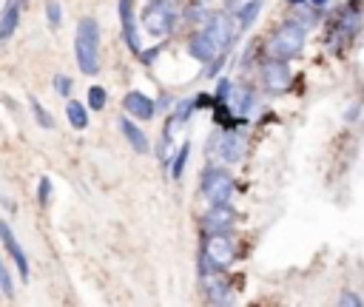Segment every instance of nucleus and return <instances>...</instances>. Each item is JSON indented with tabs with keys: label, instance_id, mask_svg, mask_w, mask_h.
<instances>
[{
	"label": "nucleus",
	"instance_id": "nucleus-1",
	"mask_svg": "<svg viewBox=\"0 0 364 307\" xmlns=\"http://www.w3.org/2000/svg\"><path fill=\"white\" fill-rule=\"evenodd\" d=\"M100 23L97 17H80L77 23V34H74V57L82 74L94 77L100 71Z\"/></svg>",
	"mask_w": 364,
	"mask_h": 307
},
{
	"label": "nucleus",
	"instance_id": "nucleus-2",
	"mask_svg": "<svg viewBox=\"0 0 364 307\" xmlns=\"http://www.w3.org/2000/svg\"><path fill=\"white\" fill-rule=\"evenodd\" d=\"M304 37H307V28L299 26L296 20H287V23H282V26L267 37L264 51H267V57H276V60H287V63H290V60H296V57L301 54Z\"/></svg>",
	"mask_w": 364,
	"mask_h": 307
},
{
	"label": "nucleus",
	"instance_id": "nucleus-3",
	"mask_svg": "<svg viewBox=\"0 0 364 307\" xmlns=\"http://www.w3.org/2000/svg\"><path fill=\"white\" fill-rule=\"evenodd\" d=\"M199 190L202 196L210 202V205H219V202H230L233 193H236V179L228 168H216V165H208L202 171V179H199Z\"/></svg>",
	"mask_w": 364,
	"mask_h": 307
},
{
	"label": "nucleus",
	"instance_id": "nucleus-4",
	"mask_svg": "<svg viewBox=\"0 0 364 307\" xmlns=\"http://www.w3.org/2000/svg\"><path fill=\"white\" fill-rule=\"evenodd\" d=\"M176 20H179V14L168 0H148V6L142 9V17H139L142 28L154 37L171 34L176 28Z\"/></svg>",
	"mask_w": 364,
	"mask_h": 307
},
{
	"label": "nucleus",
	"instance_id": "nucleus-5",
	"mask_svg": "<svg viewBox=\"0 0 364 307\" xmlns=\"http://www.w3.org/2000/svg\"><path fill=\"white\" fill-rule=\"evenodd\" d=\"M199 250L210 259L216 270H228L236 262V242L230 233H205Z\"/></svg>",
	"mask_w": 364,
	"mask_h": 307
},
{
	"label": "nucleus",
	"instance_id": "nucleus-6",
	"mask_svg": "<svg viewBox=\"0 0 364 307\" xmlns=\"http://www.w3.org/2000/svg\"><path fill=\"white\" fill-rule=\"evenodd\" d=\"M216 154H219V159L225 165H236L239 159H245V154H247V131L242 125L222 128L219 142H216Z\"/></svg>",
	"mask_w": 364,
	"mask_h": 307
},
{
	"label": "nucleus",
	"instance_id": "nucleus-7",
	"mask_svg": "<svg viewBox=\"0 0 364 307\" xmlns=\"http://www.w3.org/2000/svg\"><path fill=\"white\" fill-rule=\"evenodd\" d=\"M259 74H262V88L270 91V94H284L290 88V82H293V71H290V63L287 60L267 57L259 65Z\"/></svg>",
	"mask_w": 364,
	"mask_h": 307
},
{
	"label": "nucleus",
	"instance_id": "nucleus-8",
	"mask_svg": "<svg viewBox=\"0 0 364 307\" xmlns=\"http://www.w3.org/2000/svg\"><path fill=\"white\" fill-rule=\"evenodd\" d=\"M236 225V210L230 202H219V205H210L205 213H202V230L205 233H230Z\"/></svg>",
	"mask_w": 364,
	"mask_h": 307
},
{
	"label": "nucleus",
	"instance_id": "nucleus-9",
	"mask_svg": "<svg viewBox=\"0 0 364 307\" xmlns=\"http://www.w3.org/2000/svg\"><path fill=\"white\" fill-rule=\"evenodd\" d=\"M122 108H125L128 117H134V119H139V122L154 119L156 111H159V108H156V99L148 97V94L139 91V88H131V91L122 94Z\"/></svg>",
	"mask_w": 364,
	"mask_h": 307
},
{
	"label": "nucleus",
	"instance_id": "nucleus-10",
	"mask_svg": "<svg viewBox=\"0 0 364 307\" xmlns=\"http://www.w3.org/2000/svg\"><path fill=\"white\" fill-rule=\"evenodd\" d=\"M0 242H3V247H6V253L11 256V262H14V267H17V273H20V279L23 281H28V256H26V250H23V244H20V239H17V233L11 230V225L6 222V219H0Z\"/></svg>",
	"mask_w": 364,
	"mask_h": 307
},
{
	"label": "nucleus",
	"instance_id": "nucleus-11",
	"mask_svg": "<svg viewBox=\"0 0 364 307\" xmlns=\"http://www.w3.org/2000/svg\"><path fill=\"white\" fill-rule=\"evenodd\" d=\"M202 290H205V298L210 304H230L233 301V290H230V281L225 276V270H216V273H208L199 279Z\"/></svg>",
	"mask_w": 364,
	"mask_h": 307
},
{
	"label": "nucleus",
	"instance_id": "nucleus-12",
	"mask_svg": "<svg viewBox=\"0 0 364 307\" xmlns=\"http://www.w3.org/2000/svg\"><path fill=\"white\" fill-rule=\"evenodd\" d=\"M361 28V11L358 9H344L336 23H333V34H327V45L333 43H350L355 37V31Z\"/></svg>",
	"mask_w": 364,
	"mask_h": 307
},
{
	"label": "nucleus",
	"instance_id": "nucleus-13",
	"mask_svg": "<svg viewBox=\"0 0 364 307\" xmlns=\"http://www.w3.org/2000/svg\"><path fill=\"white\" fill-rule=\"evenodd\" d=\"M119 26H122V40L131 48V54L139 57L142 43H139V31H136V17H134V0H119Z\"/></svg>",
	"mask_w": 364,
	"mask_h": 307
},
{
	"label": "nucleus",
	"instance_id": "nucleus-14",
	"mask_svg": "<svg viewBox=\"0 0 364 307\" xmlns=\"http://www.w3.org/2000/svg\"><path fill=\"white\" fill-rule=\"evenodd\" d=\"M256 102H259V94H256V88H250L247 82H233V91H230V97H228V105H230V111L236 114V117H247L253 108H256Z\"/></svg>",
	"mask_w": 364,
	"mask_h": 307
},
{
	"label": "nucleus",
	"instance_id": "nucleus-15",
	"mask_svg": "<svg viewBox=\"0 0 364 307\" xmlns=\"http://www.w3.org/2000/svg\"><path fill=\"white\" fill-rule=\"evenodd\" d=\"M117 125H119V131H122V136H125V142L136 151V154H151V142H148V134L134 122V117H128V114H122L119 119H117Z\"/></svg>",
	"mask_w": 364,
	"mask_h": 307
},
{
	"label": "nucleus",
	"instance_id": "nucleus-16",
	"mask_svg": "<svg viewBox=\"0 0 364 307\" xmlns=\"http://www.w3.org/2000/svg\"><path fill=\"white\" fill-rule=\"evenodd\" d=\"M20 14H23V0H6V6L0 11V45L17 34Z\"/></svg>",
	"mask_w": 364,
	"mask_h": 307
},
{
	"label": "nucleus",
	"instance_id": "nucleus-17",
	"mask_svg": "<svg viewBox=\"0 0 364 307\" xmlns=\"http://www.w3.org/2000/svg\"><path fill=\"white\" fill-rule=\"evenodd\" d=\"M188 54H191L196 63H205V65H208V63L219 54V48H216V43L199 28V31H193V34L188 37Z\"/></svg>",
	"mask_w": 364,
	"mask_h": 307
},
{
	"label": "nucleus",
	"instance_id": "nucleus-18",
	"mask_svg": "<svg viewBox=\"0 0 364 307\" xmlns=\"http://www.w3.org/2000/svg\"><path fill=\"white\" fill-rule=\"evenodd\" d=\"M88 105L85 102H80V99H68L65 102V117H68V125L74 128V131H85L88 128Z\"/></svg>",
	"mask_w": 364,
	"mask_h": 307
},
{
	"label": "nucleus",
	"instance_id": "nucleus-19",
	"mask_svg": "<svg viewBox=\"0 0 364 307\" xmlns=\"http://www.w3.org/2000/svg\"><path fill=\"white\" fill-rule=\"evenodd\" d=\"M188 156H191V142L185 139V142L173 151V156H171V165H168V176H171V179H182L185 165H188Z\"/></svg>",
	"mask_w": 364,
	"mask_h": 307
},
{
	"label": "nucleus",
	"instance_id": "nucleus-20",
	"mask_svg": "<svg viewBox=\"0 0 364 307\" xmlns=\"http://www.w3.org/2000/svg\"><path fill=\"white\" fill-rule=\"evenodd\" d=\"M259 11H262V0H247L233 17H236V23H239V28L242 31H247L253 23H256V17H259Z\"/></svg>",
	"mask_w": 364,
	"mask_h": 307
},
{
	"label": "nucleus",
	"instance_id": "nucleus-21",
	"mask_svg": "<svg viewBox=\"0 0 364 307\" xmlns=\"http://www.w3.org/2000/svg\"><path fill=\"white\" fill-rule=\"evenodd\" d=\"M154 151H156V156H159L162 165H171V156H173V134L171 131H162V136L156 139Z\"/></svg>",
	"mask_w": 364,
	"mask_h": 307
},
{
	"label": "nucleus",
	"instance_id": "nucleus-22",
	"mask_svg": "<svg viewBox=\"0 0 364 307\" xmlns=\"http://www.w3.org/2000/svg\"><path fill=\"white\" fill-rule=\"evenodd\" d=\"M105 102H108V91H105L102 85H88V99H85V105H88L91 111H102Z\"/></svg>",
	"mask_w": 364,
	"mask_h": 307
},
{
	"label": "nucleus",
	"instance_id": "nucleus-23",
	"mask_svg": "<svg viewBox=\"0 0 364 307\" xmlns=\"http://www.w3.org/2000/svg\"><path fill=\"white\" fill-rule=\"evenodd\" d=\"M28 105H31V114H34L37 125H40V128H46V131H51V128H54V117L46 111V105H43L40 99H34V97H31V102H28Z\"/></svg>",
	"mask_w": 364,
	"mask_h": 307
},
{
	"label": "nucleus",
	"instance_id": "nucleus-24",
	"mask_svg": "<svg viewBox=\"0 0 364 307\" xmlns=\"http://www.w3.org/2000/svg\"><path fill=\"white\" fill-rule=\"evenodd\" d=\"M0 293L6 296V298H14V279H11V270L6 267V262L0 259Z\"/></svg>",
	"mask_w": 364,
	"mask_h": 307
},
{
	"label": "nucleus",
	"instance_id": "nucleus-25",
	"mask_svg": "<svg viewBox=\"0 0 364 307\" xmlns=\"http://www.w3.org/2000/svg\"><path fill=\"white\" fill-rule=\"evenodd\" d=\"M46 20H48V26H54V28L63 23V9H60L57 0H46Z\"/></svg>",
	"mask_w": 364,
	"mask_h": 307
},
{
	"label": "nucleus",
	"instance_id": "nucleus-26",
	"mask_svg": "<svg viewBox=\"0 0 364 307\" xmlns=\"http://www.w3.org/2000/svg\"><path fill=\"white\" fill-rule=\"evenodd\" d=\"M51 85H54V94H60V97H68L74 82H71V77H68V74H54Z\"/></svg>",
	"mask_w": 364,
	"mask_h": 307
},
{
	"label": "nucleus",
	"instance_id": "nucleus-27",
	"mask_svg": "<svg viewBox=\"0 0 364 307\" xmlns=\"http://www.w3.org/2000/svg\"><path fill=\"white\" fill-rule=\"evenodd\" d=\"M230 91H233V80L219 77V80H216V94H213V99H216V102H228Z\"/></svg>",
	"mask_w": 364,
	"mask_h": 307
},
{
	"label": "nucleus",
	"instance_id": "nucleus-28",
	"mask_svg": "<svg viewBox=\"0 0 364 307\" xmlns=\"http://www.w3.org/2000/svg\"><path fill=\"white\" fill-rule=\"evenodd\" d=\"M51 202V179L48 176H40V182H37V205H48Z\"/></svg>",
	"mask_w": 364,
	"mask_h": 307
},
{
	"label": "nucleus",
	"instance_id": "nucleus-29",
	"mask_svg": "<svg viewBox=\"0 0 364 307\" xmlns=\"http://www.w3.org/2000/svg\"><path fill=\"white\" fill-rule=\"evenodd\" d=\"M338 304H341V307H361L364 298H361L358 293H353V290H344V293L338 296Z\"/></svg>",
	"mask_w": 364,
	"mask_h": 307
},
{
	"label": "nucleus",
	"instance_id": "nucleus-30",
	"mask_svg": "<svg viewBox=\"0 0 364 307\" xmlns=\"http://www.w3.org/2000/svg\"><path fill=\"white\" fill-rule=\"evenodd\" d=\"M225 60H228V51H225V54H216V57L208 63V68H205V71H208V77H216V74L225 68Z\"/></svg>",
	"mask_w": 364,
	"mask_h": 307
},
{
	"label": "nucleus",
	"instance_id": "nucleus-31",
	"mask_svg": "<svg viewBox=\"0 0 364 307\" xmlns=\"http://www.w3.org/2000/svg\"><path fill=\"white\" fill-rule=\"evenodd\" d=\"M159 51H162V45H154V48H145V51H139V60H142L145 65H154V60L159 57Z\"/></svg>",
	"mask_w": 364,
	"mask_h": 307
},
{
	"label": "nucleus",
	"instance_id": "nucleus-32",
	"mask_svg": "<svg viewBox=\"0 0 364 307\" xmlns=\"http://www.w3.org/2000/svg\"><path fill=\"white\" fill-rule=\"evenodd\" d=\"M247 0H225V11H230V14H236L242 6H245Z\"/></svg>",
	"mask_w": 364,
	"mask_h": 307
},
{
	"label": "nucleus",
	"instance_id": "nucleus-33",
	"mask_svg": "<svg viewBox=\"0 0 364 307\" xmlns=\"http://www.w3.org/2000/svg\"><path fill=\"white\" fill-rule=\"evenodd\" d=\"M0 205H3V208H6V210H11V213H14V210H17V205H14V202H11V199H9V196H0Z\"/></svg>",
	"mask_w": 364,
	"mask_h": 307
},
{
	"label": "nucleus",
	"instance_id": "nucleus-34",
	"mask_svg": "<svg viewBox=\"0 0 364 307\" xmlns=\"http://www.w3.org/2000/svg\"><path fill=\"white\" fill-rule=\"evenodd\" d=\"M304 3H310V0H287V6H290V9H296V6H304Z\"/></svg>",
	"mask_w": 364,
	"mask_h": 307
},
{
	"label": "nucleus",
	"instance_id": "nucleus-35",
	"mask_svg": "<svg viewBox=\"0 0 364 307\" xmlns=\"http://www.w3.org/2000/svg\"><path fill=\"white\" fill-rule=\"evenodd\" d=\"M330 0H310V6H316V9H324Z\"/></svg>",
	"mask_w": 364,
	"mask_h": 307
}]
</instances>
